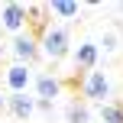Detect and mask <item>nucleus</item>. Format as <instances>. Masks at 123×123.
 <instances>
[{"label": "nucleus", "mask_w": 123, "mask_h": 123, "mask_svg": "<svg viewBox=\"0 0 123 123\" xmlns=\"http://www.w3.org/2000/svg\"><path fill=\"white\" fill-rule=\"evenodd\" d=\"M120 13H123V3H120Z\"/></svg>", "instance_id": "nucleus-15"}, {"label": "nucleus", "mask_w": 123, "mask_h": 123, "mask_svg": "<svg viewBox=\"0 0 123 123\" xmlns=\"http://www.w3.org/2000/svg\"><path fill=\"white\" fill-rule=\"evenodd\" d=\"M26 26H29L26 3H16V0H10V3H0V29H3V32L19 36V32H26Z\"/></svg>", "instance_id": "nucleus-3"}, {"label": "nucleus", "mask_w": 123, "mask_h": 123, "mask_svg": "<svg viewBox=\"0 0 123 123\" xmlns=\"http://www.w3.org/2000/svg\"><path fill=\"white\" fill-rule=\"evenodd\" d=\"M97 117L104 123H123V104L120 100H107V104L97 107Z\"/></svg>", "instance_id": "nucleus-11"}, {"label": "nucleus", "mask_w": 123, "mask_h": 123, "mask_svg": "<svg viewBox=\"0 0 123 123\" xmlns=\"http://www.w3.org/2000/svg\"><path fill=\"white\" fill-rule=\"evenodd\" d=\"M0 110H6V97H3V94H0Z\"/></svg>", "instance_id": "nucleus-14"}, {"label": "nucleus", "mask_w": 123, "mask_h": 123, "mask_svg": "<svg viewBox=\"0 0 123 123\" xmlns=\"http://www.w3.org/2000/svg\"><path fill=\"white\" fill-rule=\"evenodd\" d=\"M110 91H113V84H110V78H107L104 71H84V78H81V97H84V104H107L110 100Z\"/></svg>", "instance_id": "nucleus-2"}, {"label": "nucleus", "mask_w": 123, "mask_h": 123, "mask_svg": "<svg viewBox=\"0 0 123 123\" xmlns=\"http://www.w3.org/2000/svg\"><path fill=\"white\" fill-rule=\"evenodd\" d=\"M97 58H100V49H97L94 39H81V42L74 45V52H71L74 68H81V71H94V68H97Z\"/></svg>", "instance_id": "nucleus-5"}, {"label": "nucleus", "mask_w": 123, "mask_h": 123, "mask_svg": "<svg viewBox=\"0 0 123 123\" xmlns=\"http://www.w3.org/2000/svg\"><path fill=\"white\" fill-rule=\"evenodd\" d=\"M10 55L19 62V65H32L39 58V36H32L29 29L19 32V36L10 39Z\"/></svg>", "instance_id": "nucleus-4"}, {"label": "nucleus", "mask_w": 123, "mask_h": 123, "mask_svg": "<svg viewBox=\"0 0 123 123\" xmlns=\"http://www.w3.org/2000/svg\"><path fill=\"white\" fill-rule=\"evenodd\" d=\"M32 84H36V100H52V104H55V97L62 94V78H55V74H49V71L36 74Z\"/></svg>", "instance_id": "nucleus-7"}, {"label": "nucleus", "mask_w": 123, "mask_h": 123, "mask_svg": "<svg viewBox=\"0 0 123 123\" xmlns=\"http://www.w3.org/2000/svg\"><path fill=\"white\" fill-rule=\"evenodd\" d=\"M71 52V32H68L65 23L58 26H42L39 32V55H45L49 62H62Z\"/></svg>", "instance_id": "nucleus-1"}, {"label": "nucleus", "mask_w": 123, "mask_h": 123, "mask_svg": "<svg viewBox=\"0 0 123 123\" xmlns=\"http://www.w3.org/2000/svg\"><path fill=\"white\" fill-rule=\"evenodd\" d=\"M36 107H39L42 113H52V110H55V104H52V100H36Z\"/></svg>", "instance_id": "nucleus-13"}, {"label": "nucleus", "mask_w": 123, "mask_h": 123, "mask_svg": "<svg viewBox=\"0 0 123 123\" xmlns=\"http://www.w3.org/2000/svg\"><path fill=\"white\" fill-rule=\"evenodd\" d=\"M6 110L16 120H29L36 113V97H26V94H10L6 97Z\"/></svg>", "instance_id": "nucleus-8"}, {"label": "nucleus", "mask_w": 123, "mask_h": 123, "mask_svg": "<svg viewBox=\"0 0 123 123\" xmlns=\"http://www.w3.org/2000/svg\"><path fill=\"white\" fill-rule=\"evenodd\" d=\"M45 10H49V16L55 19H74L81 13V3H74V0H52V3H45Z\"/></svg>", "instance_id": "nucleus-9"}, {"label": "nucleus", "mask_w": 123, "mask_h": 123, "mask_svg": "<svg viewBox=\"0 0 123 123\" xmlns=\"http://www.w3.org/2000/svg\"><path fill=\"white\" fill-rule=\"evenodd\" d=\"M65 123H91V107L84 100H71L65 107Z\"/></svg>", "instance_id": "nucleus-10"}, {"label": "nucleus", "mask_w": 123, "mask_h": 123, "mask_svg": "<svg viewBox=\"0 0 123 123\" xmlns=\"http://www.w3.org/2000/svg\"><path fill=\"white\" fill-rule=\"evenodd\" d=\"M29 84H32V68L13 62V65L6 68V87H10V94H26Z\"/></svg>", "instance_id": "nucleus-6"}, {"label": "nucleus", "mask_w": 123, "mask_h": 123, "mask_svg": "<svg viewBox=\"0 0 123 123\" xmlns=\"http://www.w3.org/2000/svg\"><path fill=\"white\" fill-rule=\"evenodd\" d=\"M120 45H123V36H120L117 29H107L104 36H100V42H97V49H104V55H113V52H117Z\"/></svg>", "instance_id": "nucleus-12"}]
</instances>
